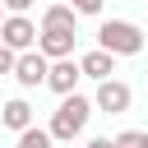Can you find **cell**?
<instances>
[{"instance_id": "obj_17", "label": "cell", "mask_w": 148, "mask_h": 148, "mask_svg": "<svg viewBox=\"0 0 148 148\" xmlns=\"http://www.w3.org/2000/svg\"><path fill=\"white\" fill-rule=\"evenodd\" d=\"M0 23H5V5H0Z\"/></svg>"}, {"instance_id": "obj_15", "label": "cell", "mask_w": 148, "mask_h": 148, "mask_svg": "<svg viewBox=\"0 0 148 148\" xmlns=\"http://www.w3.org/2000/svg\"><path fill=\"white\" fill-rule=\"evenodd\" d=\"M0 74H14V51L0 42Z\"/></svg>"}, {"instance_id": "obj_4", "label": "cell", "mask_w": 148, "mask_h": 148, "mask_svg": "<svg viewBox=\"0 0 148 148\" xmlns=\"http://www.w3.org/2000/svg\"><path fill=\"white\" fill-rule=\"evenodd\" d=\"M46 69H51V60H46L37 46L14 56V83H18V88H42V83H46Z\"/></svg>"}, {"instance_id": "obj_10", "label": "cell", "mask_w": 148, "mask_h": 148, "mask_svg": "<svg viewBox=\"0 0 148 148\" xmlns=\"http://www.w3.org/2000/svg\"><path fill=\"white\" fill-rule=\"evenodd\" d=\"M74 23H79V14L69 5H46L42 9V28H74Z\"/></svg>"}, {"instance_id": "obj_18", "label": "cell", "mask_w": 148, "mask_h": 148, "mask_svg": "<svg viewBox=\"0 0 148 148\" xmlns=\"http://www.w3.org/2000/svg\"><path fill=\"white\" fill-rule=\"evenodd\" d=\"M143 46H148V32H143Z\"/></svg>"}, {"instance_id": "obj_11", "label": "cell", "mask_w": 148, "mask_h": 148, "mask_svg": "<svg viewBox=\"0 0 148 148\" xmlns=\"http://www.w3.org/2000/svg\"><path fill=\"white\" fill-rule=\"evenodd\" d=\"M14 148H51V134L46 130H37V125H28L23 134H18V143Z\"/></svg>"}, {"instance_id": "obj_13", "label": "cell", "mask_w": 148, "mask_h": 148, "mask_svg": "<svg viewBox=\"0 0 148 148\" xmlns=\"http://www.w3.org/2000/svg\"><path fill=\"white\" fill-rule=\"evenodd\" d=\"M102 5H106V0H69L74 14H102Z\"/></svg>"}, {"instance_id": "obj_9", "label": "cell", "mask_w": 148, "mask_h": 148, "mask_svg": "<svg viewBox=\"0 0 148 148\" xmlns=\"http://www.w3.org/2000/svg\"><path fill=\"white\" fill-rule=\"evenodd\" d=\"M0 125H5V130H14V134H23V130L32 125V106H28L23 97H9V102L0 106Z\"/></svg>"}, {"instance_id": "obj_8", "label": "cell", "mask_w": 148, "mask_h": 148, "mask_svg": "<svg viewBox=\"0 0 148 148\" xmlns=\"http://www.w3.org/2000/svg\"><path fill=\"white\" fill-rule=\"evenodd\" d=\"M79 74L102 83V79L116 74V56H106V51H83V56H79Z\"/></svg>"}, {"instance_id": "obj_3", "label": "cell", "mask_w": 148, "mask_h": 148, "mask_svg": "<svg viewBox=\"0 0 148 148\" xmlns=\"http://www.w3.org/2000/svg\"><path fill=\"white\" fill-rule=\"evenodd\" d=\"M0 42L18 56V51H32L37 46V23L28 18V14H5V23H0Z\"/></svg>"}, {"instance_id": "obj_6", "label": "cell", "mask_w": 148, "mask_h": 148, "mask_svg": "<svg viewBox=\"0 0 148 148\" xmlns=\"http://www.w3.org/2000/svg\"><path fill=\"white\" fill-rule=\"evenodd\" d=\"M79 79H83V74H79V60H74V56H65V60H51V69H46V83H42V88H51L56 97H69V92L79 88Z\"/></svg>"}, {"instance_id": "obj_12", "label": "cell", "mask_w": 148, "mask_h": 148, "mask_svg": "<svg viewBox=\"0 0 148 148\" xmlns=\"http://www.w3.org/2000/svg\"><path fill=\"white\" fill-rule=\"evenodd\" d=\"M111 143H116V148H148V130H125V134H116Z\"/></svg>"}, {"instance_id": "obj_2", "label": "cell", "mask_w": 148, "mask_h": 148, "mask_svg": "<svg viewBox=\"0 0 148 148\" xmlns=\"http://www.w3.org/2000/svg\"><path fill=\"white\" fill-rule=\"evenodd\" d=\"M97 51H106V56H139L143 51V28L139 23H130V18H106L102 28H97Z\"/></svg>"}, {"instance_id": "obj_1", "label": "cell", "mask_w": 148, "mask_h": 148, "mask_svg": "<svg viewBox=\"0 0 148 148\" xmlns=\"http://www.w3.org/2000/svg\"><path fill=\"white\" fill-rule=\"evenodd\" d=\"M88 116H92V102H88L83 92L60 97V106L51 111V125H46L51 143H69V139H79V134L88 130Z\"/></svg>"}, {"instance_id": "obj_14", "label": "cell", "mask_w": 148, "mask_h": 148, "mask_svg": "<svg viewBox=\"0 0 148 148\" xmlns=\"http://www.w3.org/2000/svg\"><path fill=\"white\" fill-rule=\"evenodd\" d=\"M0 5H5V14H28L37 0H0Z\"/></svg>"}, {"instance_id": "obj_7", "label": "cell", "mask_w": 148, "mask_h": 148, "mask_svg": "<svg viewBox=\"0 0 148 148\" xmlns=\"http://www.w3.org/2000/svg\"><path fill=\"white\" fill-rule=\"evenodd\" d=\"M37 51H42L46 60L74 56V28H37Z\"/></svg>"}, {"instance_id": "obj_16", "label": "cell", "mask_w": 148, "mask_h": 148, "mask_svg": "<svg viewBox=\"0 0 148 148\" xmlns=\"http://www.w3.org/2000/svg\"><path fill=\"white\" fill-rule=\"evenodd\" d=\"M88 148H116V143H111V139L102 134V139H88Z\"/></svg>"}, {"instance_id": "obj_5", "label": "cell", "mask_w": 148, "mask_h": 148, "mask_svg": "<svg viewBox=\"0 0 148 148\" xmlns=\"http://www.w3.org/2000/svg\"><path fill=\"white\" fill-rule=\"evenodd\" d=\"M130 102H134L130 83H120V79H102V83H97V97H92L97 111H106V116H125Z\"/></svg>"}]
</instances>
